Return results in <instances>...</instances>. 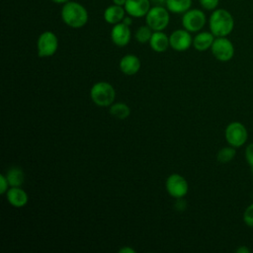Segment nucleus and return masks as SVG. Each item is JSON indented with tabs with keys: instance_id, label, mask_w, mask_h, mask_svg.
Returning <instances> with one entry per match:
<instances>
[{
	"instance_id": "f257e3e1",
	"label": "nucleus",
	"mask_w": 253,
	"mask_h": 253,
	"mask_svg": "<svg viewBox=\"0 0 253 253\" xmlns=\"http://www.w3.org/2000/svg\"><path fill=\"white\" fill-rule=\"evenodd\" d=\"M60 17L66 26L72 29H80L88 23L89 14L84 5L77 1L70 0L62 5Z\"/></svg>"
},
{
	"instance_id": "f03ea898",
	"label": "nucleus",
	"mask_w": 253,
	"mask_h": 253,
	"mask_svg": "<svg viewBox=\"0 0 253 253\" xmlns=\"http://www.w3.org/2000/svg\"><path fill=\"white\" fill-rule=\"evenodd\" d=\"M209 28L215 38L227 37L234 29V18L228 10L216 8L210 15Z\"/></svg>"
},
{
	"instance_id": "7ed1b4c3",
	"label": "nucleus",
	"mask_w": 253,
	"mask_h": 253,
	"mask_svg": "<svg viewBox=\"0 0 253 253\" xmlns=\"http://www.w3.org/2000/svg\"><path fill=\"white\" fill-rule=\"evenodd\" d=\"M90 97L95 105L99 107H109L115 101L116 91L108 82H97L91 87Z\"/></svg>"
},
{
	"instance_id": "20e7f679",
	"label": "nucleus",
	"mask_w": 253,
	"mask_h": 253,
	"mask_svg": "<svg viewBox=\"0 0 253 253\" xmlns=\"http://www.w3.org/2000/svg\"><path fill=\"white\" fill-rule=\"evenodd\" d=\"M145 24L153 31H164L170 22V12L165 6H151L145 15Z\"/></svg>"
},
{
	"instance_id": "39448f33",
	"label": "nucleus",
	"mask_w": 253,
	"mask_h": 253,
	"mask_svg": "<svg viewBox=\"0 0 253 253\" xmlns=\"http://www.w3.org/2000/svg\"><path fill=\"white\" fill-rule=\"evenodd\" d=\"M224 137L228 145L235 148L243 146L248 140V130L240 122L229 123L224 130Z\"/></svg>"
},
{
	"instance_id": "423d86ee",
	"label": "nucleus",
	"mask_w": 253,
	"mask_h": 253,
	"mask_svg": "<svg viewBox=\"0 0 253 253\" xmlns=\"http://www.w3.org/2000/svg\"><path fill=\"white\" fill-rule=\"evenodd\" d=\"M207 21L206 13L203 10L191 8L182 15L181 23L183 28L190 33H198L206 26Z\"/></svg>"
},
{
	"instance_id": "0eeeda50",
	"label": "nucleus",
	"mask_w": 253,
	"mask_h": 253,
	"mask_svg": "<svg viewBox=\"0 0 253 253\" xmlns=\"http://www.w3.org/2000/svg\"><path fill=\"white\" fill-rule=\"evenodd\" d=\"M211 51L218 61L227 62L233 58L235 49L232 42L227 37H218L214 39Z\"/></svg>"
},
{
	"instance_id": "6e6552de",
	"label": "nucleus",
	"mask_w": 253,
	"mask_h": 253,
	"mask_svg": "<svg viewBox=\"0 0 253 253\" xmlns=\"http://www.w3.org/2000/svg\"><path fill=\"white\" fill-rule=\"evenodd\" d=\"M58 47V39L51 31L42 32L37 41V50L40 57H48L53 55Z\"/></svg>"
},
{
	"instance_id": "1a4fd4ad",
	"label": "nucleus",
	"mask_w": 253,
	"mask_h": 253,
	"mask_svg": "<svg viewBox=\"0 0 253 253\" xmlns=\"http://www.w3.org/2000/svg\"><path fill=\"white\" fill-rule=\"evenodd\" d=\"M165 186L168 194L175 199L184 198L189 191V185L186 179L176 173L171 174L167 178Z\"/></svg>"
},
{
	"instance_id": "9d476101",
	"label": "nucleus",
	"mask_w": 253,
	"mask_h": 253,
	"mask_svg": "<svg viewBox=\"0 0 253 253\" xmlns=\"http://www.w3.org/2000/svg\"><path fill=\"white\" fill-rule=\"evenodd\" d=\"M170 47H172L176 51H185L193 45V38L191 33L187 30L178 29L171 33L169 36Z\"/></svg>"
},
{
	"instance_id": "9b49d317",
	"label": "nucleus",
	"mask_w": 253,
	"mask_h": 253,
	"mask_svg": "<svg viewBox=\"0 0 253 253\" xmlns=\"http://www.w3.org/2000/svg\"><path fill=\"white\" fill-rule=\"evenodd\" d=\"M131 39V32L129 26L124 24L123 22L118 23L113 26L111 30V40L117 46L123 47L128 44Z\"/></svg>"
},
{
	"instance_id": "f8f14e48",
	"label": "nucleus",
	"mask_w": 253,
	"mask_h": 253,
	"mask_svg": "<svg viewBox=\"0 0 253 253\" xmlns=\"http://www.w3.org/2000/svg\"><path fill=\"white\" fill-rule=\"evenodd\" d=\"M150 0H126L124 8L127 15L132 18L145 17L151 8Z\"/></svg>"
},
{
	"instance_id": "ddd939ff",
	"label": "nucleus",
	"mask_w": 253,
	"mask_h": 253,
	"mask_svg": "<svg viewBox=\"0 0 253 253\" xmlns=\"http://www.w3.org/2000/svg\"><path fill=\"white\" fill-rule=\"evenodd\" d=\"M126 16V12L125 8L123 6H119L116 4H111L110 6H108L103 13V18L105 22L113 26L123 22Z\"/></svg>"
},
{
	"instance_id": "4468645a",
	"label": "nucleus",
	"mask_w": 253,
	"mask_h": 253,
	"mask_svg": "<svg viewBox=\"0 0 253 253\" xmlns=\"http://www.w3.org/2000/svg\"><path fill=\"white\" fill-rule=\"evenodd\" d=\"M140 59L134 54H126L120 61V69L126 75H134L140 69Z\"/></svg>"
},
{
	"instance_id": "2eb2a0df",
	"label": "nucleus",
	"mask_w": 253,
	"mask_h": 253,
	"mask_svg": "<svg viewBox=\"0 0 253 253\" xmlns=\"http://www.w3.org/2000/svg\"><path fill=\"white\" fill-rule=\"evenodd\" d=\"M7 201L14 208H23L28 203V195L21 187H11L6 193Z\"/></svg>"
},
{
	"instance_id": "dca6fc26",
	"label": "nucleus",
	"mask_w": 253,
	"mask_h": 253,
	"mask_svg": "<svg viewBox=\"0 0 253 253\" xmlns=\"http://www.w3.org/2000/svg\"><path fill=\"white\" fill-rule=\"evenodd\" d=\"M215 37L210 32H199L193 38V46L198 51H206L211 49Z\"/></svg>"
},
{
	"instance_id": "f3484780",
	"label": "nucleus",
	"mask_w": 253,
	"mask_h": 253,
	"mask_svg": "<svg viewBox=\"0 0 253 253\" xmlns=\"http://www.w3.org/2000/svg\"><path fill=\"white\" fill-rule=\"evenodd\" d=\"M149 45L156 52H164L170 46L169 37L163 31L153 32L149 40Z\"/></svg>"
},
{
	"instance_id": "a211bd4d",
	"label": "nucleus",
	"mask_w": 253,
	"mask_h": 253,
	"mask_svg": "<svg viewBox=\"0 0 253 253\" xmlns=\"http://www.w3.org/2000/svg\"><path fill=\"white\" fill-rule=\"evenodd\" d=\"M193 0H166V8L170 13L183 15L192 8Z\"/></svg>"
},
{
	"instance_id": "6ab92c4d",
	"label": "nucleus",
	"mask_w": 253,
	"mask_h": 253,
	"mask_svg": "<svg viewBox=\"0 0 253 253\" xmlns=\"http://www.w3.org/2000/svg\"><path fill=\"white\" fill-rule=\"evenodd\" d=\"M6 178L9 182V185L11 187H21L24 183V172L21 168L19 167H11L7 174H6Z\"/></svg>"
},
{
	"instance_id": "aec40b11",
	"label": "nucleus",
	"mask_w": 253,
	"mask_h": 253,
	"mask_svg": "<svg viewBox=\"0 0 253 253\" xmlns=\"http://www.w3.org/2000/svg\"><path fill=\"white\" fill-rule=\"evenodd\" d=\"M110 114L119 120L126 119L130 114L129 107L125 103H113L110 106Z\"/></svg>"
},
{
	"instance_id": "412c9836",
	"label": "nucleus",
	"mask_w": 253,
	"mask_h": 253,
	"mask_svg": "<svg viewBox=\"0 0 253 253\" xmlns=\"http://www.w3.org/2000/svg\"><path fill=\"white\" fill-rule=\"evenodd\" d=\"M235 155H236L235 147L228 145V146H224L218 150V152L216 154V159L218 162L224 164V163H228V162L232 161L234 159Z\"/></svg>"
},
{
	"instance_id": "4be33fe9",
	"label": "nucleus",
	"mask_w": 253,
	"mask_h": 253,
	"mask_svg": "<svg viewBox=\"0 0 253 253\" xmlns=\"http://www.w3.org/2000/svg\"><path fill=\"white\" fill-rule=\"evenodd\" d=\"M152 33L153 31L147 25H143L136 29L134 33V38L136 42H138L139 43H146V42H149Z\"/></svg>"
},
{
	"instance_id": "5701e85b",
	"label": "nucleus",
	"mask_w": 253,
	"mask_h": 253,
	"mask_svg": "<svg viewBox=\"0 0 253 253\" xmlns=\"http://www.w3.org/2000/svg\"><path fill=\"white\" fill-rule=\"evenodd\" d=\"M243 221L248 226L253 228V203L250 204L243 212Z\"/></svg>"
},
{
	"instance_id": "b1692460",
	"label": "nucleus",
	"mask_w": 253,
	"mask_h": 253,
	"mask_svg": "<svg viewBox=\"0 0 253 253\" xmlns=\"http://www.w3.org/2000/svg\"><path fill=\"white\" fill-rule=\"evenodd\" d=\"M201 7L207 11H213L218 7L219 0H199Z\"/></svg>"
},
{
	"instance_id": "393cba45",
	"label": "nucleus",
	"mask_w": 253,
	"mask_h": 253,
	"mask_svg": "<svg viewBox=\"0 0 253 253\" xmlns=\"http://www.w3.org/2000/svg\"><path fill=\"white\" fill-rule=\"evenodd\" d=\"M244 156L247 164L250 166V168H253V142L249 143L246 146Z\"/></svg>"
},
{
	"instance_id": "a878e982",
	"label": "nucleus",
	"mask_w": 253,
	"mask_h": 253,
	"mask_svg": "<svg viewBox=\"0 0 253 253\" xmlns=\"http://www.w3.org/2000/svg\"><path fill=\"white\" fill-rule=\"evenodd\" d=\"M8 186H10V185H9V182H8L6 176L1 174L0 175V194H2V195L6 194L7 191L9 190Z\"/></svg>"
},
{
	"instance_id": "bb28decb",
	"label": "nucleus",
	"mask_w": 253,
	"mask_h": 253,
	"mask_svg": "<svg viewBox=\"0 0 253 253\" xmlns=\"http://www.w3.org/2000/svg\"><path fill=\"white\" fill-rule=\"evenodd\" d=\"M175 208H176L177 210H179V211H184V210H185V208H186V202L183 200V198L177 199Z\"/></svg>"
},
{
	"instance_id": "cd10ccee",
	"label": "nucleus",
	"mask_w": 253,
	"mask_h": 253,
	"mask_svg": "<svg viewBox=\"0 0 253 253\" xmlns=\"http://www.w3.org/2000/svg\"><path fill=\"white\" fill-rule=\"evenodd\" d=\"M235 252L236 253H250V249L246 245H242V246H239L235 250Z\"/></svg>"
},
{
	"instance_id": "c85d7f7f",
	"label": "nucleus",
	"mask_w": 253,
	"mask_h": 253,
	"mask_svg": "<svg viewBox=\"0 0 253 253\" xmlns=\"http://www.w3.org/2000/svg\"><path fill=\"white\" fill-rule=\"evenodd\" d=\"M152 6H166V0H150Z\"/></svg>"
},
{
	"instance_id": "c756f323",
	"label": "nucleus",
	"mask_w": 253,
	"mask_h": 253,
	"mask_svg": "<svg viewBox=\"0 0 253 253\" xmlns=\"http://www.w3.org/2000/svg\"><path fill=\"white\" fill-rule=\"evenodd\" d=\"M123 23L130 27V26H131V24H132V17L126 14V17L124 18V20H123Z\"/></svg>"
},
{
	"instance_id": "7c9ffc66",
	"label": "nucleus",
	"mask_w": 253,
	"mask_h": 253,
	"mask_svg": "<svg viewBox=\"0 0 253 253\" xmlns=\"http://www.w3.org/2000/svg\"><path fill=\"white\" fill-rule=\"evenodd\" d=\"M120 252L121 253H134L135 251L132 249V248H129V247H124L122 249H120Z\"/></svg>"
},
{
	"instance_id": "2f4dec72",
	"label": "nucleus",
	"mask_w": 253,
	"mask_h": 253,
	"mask_svg": "<svg viewBox=\"0 0 253 253\" xmlns=\"http://www.w3.org/2000/svg\"><path fill=\"white\" fill-rule=\"evenodd\" d=\"M113 1V4H116V5H119V6H125L126 0H112Z\"/></svg>"
},
{
	"instance_id": "473e14b6",
	"label": "nucleus",
	"mask_w": 253,
	"mask_h": 253,
	"mask_svg": "<svg viewBox=\"0 0 253 253\" xmlns=\"http://www.w3.org/2000/svg\"><path fill=\"white\" fill-rule=\"evenodd\" d=\"M50 1L53 2V3H55V4H58V5H64L65 3L69 2L70 0H50Z\"/></svg>"
},
{
	"instance_id": "72a5a7b5",
	"label": "nucleus",
	"mask_w": 253,
	"mask_h": 253,
	"mask_svg": "<svg viewBox=\"0 0 253 253\" xmlns=\"http://www.w3.org/2000/svg\"><path fill=\"white\" fill-rule=\"evenodd\" d=\"M251 171H252V174H253V168H251Z\"/></svg>"
}]
</instances>
